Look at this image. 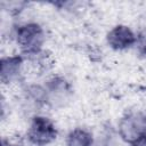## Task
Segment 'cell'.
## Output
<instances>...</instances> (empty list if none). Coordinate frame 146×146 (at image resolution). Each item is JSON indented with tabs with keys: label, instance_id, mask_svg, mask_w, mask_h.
<instances>
[{
	"label": "cell",
	"instance_id": "obj_1",
	"mask_svg": "<svg viewBox=\"0 0 146 146\" xmlns=\"http://www.w3.org/2000/svg\"><path fill=\"white\" fill-rule=\"evenodd\" d=\"M119 132L122 139L129 144H136L146 137V114L139 111L124 115L119 123Z\"/></svg>",
	"mask_w": 146,
	"mask_h": 146
},
{
	"label": "cell",
	"instance_id": "obj_2",
	"mask_svg": "<svg viewBox=\"0 0 146 146\" xmlns=\"http://www.w3.org/2000/svg\"><path fill=\"white\" fill-rule=\"evenodd\" d=\"M17 43L25 54H36L42 47L44 35L42 29L34 23L25 24L17 30Z\"/></svg>",
	"mask_w": 146,
	"mask_h": 146
},
{
	"label": "cell",
	"instance_id": "obj_3",
	"mask_svg": "<svg viewBox=\"0 0 146 146\" xmlns=\"http://www.w3.org/2000/svg\"><path fill=\"white\" fill-rule=\"evenodd\" d=\"M57 136V130L51 121L43 116H35L32 120L30 129L27 131L29 140L36 145L43 146L51 143Z\"/></svg>",
	"mask_w": 146,
	"mask_h": 146
},
{
	"label": "cell",
	"instance_id": "obj_4",
	"mask_svg": "<svg viewBox=\"0 0 146 146\" xmlns=\"http://www.w3.org/2000/svg\"><path fill=\"white\" fill-rule=\"evenodd\" d=\"M136 38L132 31L124 25L115 26L107 34V42L115 50H122L129 48L130 46L133 44Z\"/></svg>",
	"mask_w": 146,
	"mask_h": 146
},
{
	"label": "cell",
	"instance_id": "obj_5",
	"mask_svg": "<svg viewBox=\"0 0 146 146\" xmlns=\"http://www.w3.org/2000/svg\"><path fill=\"white\" fill-rule=\"evenodd\" d=\"M21 63L22 58L18 56L3 58L1 60V80L3 82H7L11 78H14L19 70Z\"/></svg>",
	"mask_w": 146,
	"mask_h": 146
},
{
	"label": "cell",
	"instance_id": "obj_6",
	"mask_svg": "<svg viewBox=\"0 0 146 146\" xmlns=\"http://www.w3.org/2000/svg\"><path fill=\"white\" fill-rule=\"evenodd\" d=\"M92 136L87 130L74 129L71 131L66 139V146H91Z\"/></svg>",
	"mask_w": 146,
	"mask_h": 146
},
{
	"label": "cell",
	"instance_id": "obj_7",
	"mask_svg": "<svg viewBox=\"0 0 146 146\" xmlns=\"http://www.w3.org/2000/svg\"><path fill=\"white\" fill-rule=\"evenodd\" d=\"M133 146H146V137H145V138H143L141 140L137 141L136 144H133Z\"/></svg>",
	"mask_w": 146,
	"mask_h": 146
}]
</instances>
